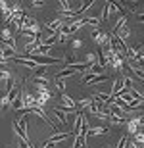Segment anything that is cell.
Wrapping results in <instances>:
<instances>
[{"mask_svg":"<svg viewBox=\"0 0 144 148\" xmlns=\"http://www.w3.org/2000/svg\"><path fill=\"white\" fill-rule=\"evenodd\" d=\"M0 12H2V16H4V23H6V21L12 17L14 4H8V2H4V0H0Z\"/></svg>","mask_w":144,"mask_h":148,"instance_id":"cell-6","label":"cell"},{"mask_svg":"<svg viewBox=\"0 0 144 148\" xmlns=\"http://www.w3.org/2000/svg\"><path fill=\"white\" fill-rule=\"evenodd\" d=\"M140 125H142V117L140 115H136V117H133V119H129V121H125V127H127V131L129 133H139V129H140Z\"/></svg>","mask_w":144,"mask_h":148,"instance_id":"cell-3","label":"cell"},{"mask_svg":"<svg viewBox=\"0 0 144 148\" xmlns=\"http://www.w3.org/2000/svg\"><path fill=\"white\" fill-rule=\"evenodd\" d=\"M113 35H115L119 40H123V42L131 37V31H129V27H127V17H125V14L119 17V21H117L115 29H113Z\"/></svg>","mask_w":144,"mask_h":148,"instance_id":"cell-1","label":"cell"},{"mask_svg":"<svg viewBox=\"0 0 144 148\" xmlns=\"http://www.w3.org/2000/svg\"><path fill=\"white\" fill-rule=\"evenodd\" d=\"M19 90H21V87H17V85H14V87L10 88V92H6L2 98H0V110H4V108H8V106H12V102L17 98V94H19Z\"/></svg>","mask_w":144,"mask_h":148,"instance_id":"cell-2","label":"cell"},{"mask_svg":"<svg viewBox=\"0 0 144 148\" xmlns=\"http://www.w3.org/2000/svg\"><path fill=\"white\" fill-rule=\"evenodd\" d=\"M8 62H10V60H8V58L4 56V52L0 50V64H8Z\"/></svg>","mask_w":144,"mask_h":148,"instance_id":"cell-17","label":"cell"},{"mask_svg":"<svg viewBox=\"0 0 144 148\" xmlns=\"http://www.w3.org/2000/svg\"><path fill=\"white\" fill-rule=\"evenodd\" d=\"M31 6H33V8H42V6H44V2L37 0V2H31Z\"/></svg>","mask_w":144,"mask_h":148,"instance_id":"cell-18","label":"cell"},{"mask_svg":"<svg viewBox=\"0 0 144 148\" xmlns=\"http://www.w3.org/2000/svg\"><path fill=\"white\" fill-rule=\"evenodd\" d=\"M73 133H61V135H54V137H50L48 140L50 143H58V140H63V138H69Z\"/></svg>","mask_w":144,"mask_h":148,"instance_id":"cell-9","label":"cell"},{"mask_svg":"<svg viewBox=\"0 0 144 148\" xmlns=\"http://www.w3.org/2000/svg\"><path fill=\"white\" fill-rule=\"evenodd\" d=\"M87 23H89V25H92L94 29H98L102 21H100V17H85V25H87Z\"/></svg>","mask_w":144,"mask_h":148,"instance_id":"cell-8","label":"cell"},{"mask_svg":"<svg viewBox=\"0 0 144 148\" xmlns=\"http://www.w3.org/2000/svg\"><path fill=\"white\" fill-rule=\"evenodd\" d=\"M90 37H92V40H96V42H98L100 46H104V44L108 42V33L100 31V29H94V31L90 33Z\"/></svg>","mask_w":144,"mask_h":148,"instance_id":"cell-4","label":"cell"},{"mask_svg":"<svg viewBox=\"0 0 144 148\" xmlns=\"http://www.w3.org/2000/svg\"><path fill=\"white\" fill-rule=\"evenodd\" d=\"M10 71H8V69H0V79H6V81H8V79H10Z\"/></svg>","mask_w":144,"mask_h":148,"instance_id":"cell-15","label":"cell"},{"mask_svg":"<svg viewBox=\"0 0 144 148\" xmlns=\"http://www.w3.org/2000/svg\"><path fill=\"white\" fill-rule=\"evenodd\" d=\"M54 114L58 115V121H60L61 125H66V123H67V119H66V114H63V112H61L60 108H56V110H54Z\"/></svg>","mask_w":144,"mask_h":148,"instance_id":"cell-10","label":"cell"},{"mask_svg":"<svg viewBox=\"0 0 144 148\" xmlns=\"http://www.w3.org/2000/svg\"><path fill=\"white\" fill-rule=\"evenodd\" d=\"M106 79H108L106 73H102V75H87L83 79V85H90V83H92V85H98V83H104Z\"/></svg>","mask_w":144,"mask_h":148,"instance_id":"cell-5","label":"cell"},{"mask_svg":"<svg viewBox=\"0 0 144 148\" xmlns=\"http://www.w3.org/2000/svg\"><path fill=\"white\" fill-rule=\"evenodd\" d=\"M81 38H71V48L73 50H77V48H81Z\"/></svg>","mask_w":144,"mask_h":148,"instance_id":"cell-14","label":"cell"},{"mask_svg":"<svg viewBox=\"0 0 144 148\" xmlns=\"http://www.w3.org/2000/svg\"><path fill=\"white\" fill-rule=\"evenodd\" d=\"M142 140H144V135L142 133H134V144H136V146H142Z\"/></svg>","mask_w":144,"mask_h":148,"instance_id":"cell-13","label":"cell"},{"mask_svg":"<svg viewBox=\"0 0 144 148\" xmlns=\"http://www.w3.org/2000/svg\"><path fill=\"white\" fill-rule=\"evenodd\" d=\"M17 148H35V146H33V144H27L25 140H21V138H19V144H17Z\"/></svg>","mask_w":144,"mask_h":148,"instance_id":"cell-16","label":"cell"},{"mask_svg":"<svg viewBox=\"0 0 144 148\" xmlns=\"http://www.w3.org/2000/svg\"><path fill=\"white\" fill-rule=\"evenodd\" d=\"M56 81V87H58V90H60V94L66 92V79H54Z\"/></svg>","mask_w":144,"mask_h":148,"instance_id":"cell-12","label":"cell"},{"mask_svg":"<svg viewBox=\"0 0 144 148\" xmlns=\"http://www.w3.org/2000/svg\"><path fill=\"white\" fill-rule=\"evenodd\" d=\"M106 133H110V129H106V127H89V135H106Z\"/></svg>","mask_w":144,"mask_h":148,"instance_id":"cell-7","label":"cell"},{"mask_svg":"<svg viewBox=\"0 0 144 148\" xmlns=\"http://www.w3.org/2000/svg\"><path fill=\"white\" fill-rule=\"evenodd\" d=\"M108 17H110V6H108V2H104V10H102L100 21H108Z\"/></svg>","mask_w":144,"mask_h":148,"instance_id":"cell-11","label":"cell"}]
</instances>
